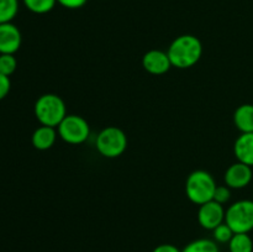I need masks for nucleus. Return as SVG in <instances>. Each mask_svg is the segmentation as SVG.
I'll return each instance as SVG.
<instances>
[{
	"label": "nucleus",
	"mask_w": 253,
	"mask_h": 252,
	"mask_svg": "<svg viewBox=\"0 0 253 252\" xmlns=\"http://www.w3.org/2000/svg\"><path fill=\"white\" fill-rule=\"evenodd\" d=\"M167 53L172 67L187 69L195 66L202 58L203 44L200 40L193 35H182L173 40Z\"/></svg>",
	"instance_id": "1"
},
{
	"label": "nucleus",
	"mask_w": 253,
	"mask_h": 252,
	"mask_svg": "<svg viewBox=\"0 0 253 252\" xmlns=\"http://www.w3.org/2000/svg\"><path fill=\"white\" fill-rule=\"evenodd\" d=\"M35 116L43 126L58 127L67 114L66 104L63 99L57 94H43L35 103Z\"/></svg>",
	"instance_id": "2"
},
{
	"label": "nucleus",
	"mask_w": 253,
	"mask_h": 252,
	"mask_svg": "<svg viewBox=\"0 0 253 252\" xmlns=\"http://www.w3.org/2000/svg\"><path fill=\"white\" fill-rule=\"evenodd\" d=\"M216 187V182L209 172L198 169L188 175L185 193L190 202L197 205H203L212 200Z\"/></svg>",
	"instance_id": "3"
},
{
	"label": "nucleus",
	"mask_w": 253,
	"mask_h": 252,
	"mask_svg": "<svg viewBox=\"0 0 253 252\" xmlns=\"http://www.w3.org/2000/svg\"><path fill=\"white\" fill-rule=\"evenodd\" d=\"M95 146L98 152L106 158H116L125 152L127 147V136L116 126L103 128L96 136Z\"/></svg>",
	"instance_id": "4"
},
{
	"label": "nucleus",
	"mask_w": 253,
	"mask_h": 252,
	"mask_svg": "<svg viewBox=\"0 0 253 252\" xmlns=\"http://www.w3.org/2000/svg\"><path fill=\"white\" fill-rule=\"evenodd\" d=\"M225 222L235 234H249L253 230V200H239L230 205L225 212Z\"/></svg>",
	"instance_id": "5"
},
{
	"label": "nucleus",
	"mask_w": 253,
	"mask_h": 252,
	"mask_svg": "<svg viewBox=\"0 0 253 252\" xmlns=\"http://www.w3.org/2000/svg\"><path fill=\"white\" fill-rule=\"evenodd\" d=\"M58 135L64 142L71 145H81L88 140L90 126L83 116L67 115L58 125Z\"/></svg>",
	"instance_id": "6"
},
{
	"label": "nucleus",
	"mask_w": 253,
	"mask_h": 252,
	"mask_svg": "<svg viewBox=\"0 0 253 252\" xmlns=\"http://www.w3.org/2000/svg\"><path fill=\"white\" fill-rule=\"evenodd\" d=\"M225 212L226 210L224 209V205L219 204L215 200H210L205 204L199 205L198 221H199L200 226L212 231L215 227L225 222Z\"/></svg>",
	"instance_id": "7"
},
{
	"label": "nucleus",
	"mask_w": 253,
	"mask_h": 252,
	"mask_svg": "<svg viewBox=\"0 0 253 252\" xmlns=\"http://www.w3.org/2000/svg\"><path fill=\"white\" fill-rule=\"evenodd\" d=\"M252 177V167L237 161L236 163H232L227 168L224 175V180L225 184L230 189H242L251 183Z\"/></svg>",
	"instance_id": "8"
},
{
	"label": "nucleus",
	"mask_w": 253,
	"mask_h": 252,
	"mask_svg": "<svg viewBox=\"0 0 253 252\" xmlns=\"http://www.w3.org/2000/svg\"><path fill=\"white\" fill-rule=\"evenodd\" d=\"M21 32L12 22L0 24V54H14L21 47Z\"/></svg>",
	"instance_id": "9"
},
{
	"label": "nucleus",
	"mask_w": 253,
	"mask_h": 252,
	"mask_svg": "<svg viewBox=\"0 0 253 252\" xmlns=\"http://www.w3.org/2000/svg\"><path fill=\"white\" fill-rule=\"evenodd\" d=\"M142 67L153 76H162L172 67L168 53L161 49H151L142 58Z\"/></svg>",
	"instance_id": "10"
},
{
	"label": "nucleus",
	"mask_w": 253,
	"mask_h": 252,
	"mask_svg": "<svg viewBox=\"0 0 253 252\" xmlns=\"http://www.w3.org/2000/svg\"><path fill=\"white\" fill-rule=\"evenodd\" d=\"M234 152L239 162L253 167V132L241 133L235 141Z\"/></svg>",
	"instance_id": "11"
},
{
	"label": "nucleus",
	"mask_w": 253,
	"mask_h": 252,
	"mask_svg": "<svg viewBox=\"0 0 253 252\" xmlns=\"http://www.w3.org/2000/svg\"><path fill=\"white\" fill-rule=\"evenodd\" d=\"M57 138L56 127L41 125L32 133V145L40 151H46L54 145Z\"/></svg>",
	"instance_id": "12"
},
{
	"label": "nucleus",
	"mask_w": 253,
	"mask_h": 252,
	"mask_svg": "<svg viewBox=\"0 0 253 252\" xmlns=\"http://www.w3.org/2000/svg\"><path fill=\"white\" fill-rule=\"evenodd\" d=\"M234 123L242 133L253 132V105L242 104L234 114Z\"/></svg>",
	"instance_id": "13"
},
{
	"label": "nucleus",
	"mask_w": 253,
	"mask_h": 252,
	"mask_svg": "<svg viewBox=\"0 0 253 252\" xmlns=\"http://www.w3.org/2000/svg\"><path fill=\"white\" fill-rule=\"evenodd\" d=\"M230 252H253V241L249 234H235L229 242Z\"/></svg>",
	"instance_id": "14"
},
{
	"label": "nucleus",
	"mask_w": 253,
	"mask_h": 252,
	"mask_svg": "<svg viewBox=\"0 0 253 252\" xmlns=\"http://www.w3.org/2000/svg\"><path fill=\"white\" fill-rule=\"evenodd\" d=\"M19 12V0H0V24L11 22Z\"/></svg>",
	"instance_id": "15"
},
{
	"label": "nucleus",
	"mask_w": 253,
	"mask_h": 252,
	"mask_svg": "<svg viewBox=\"0 0 253 252\" xmlns=\"http://www.w3.org/2000/svg\"><path fill=\"white\" fill-rule=\"evenodd\" d=\"M182 252H219V247L214 240L198 239L188 244Z\"/></svg>",
	"instance_id": "16"
},
{
	"label": "nucleus",
	"mask_w": 253,
	"mask_h": 252,
	"mask_svg": "<svg viewBox=\"0 0 253 252\" xmlns=\"http://www.w3.org/2000/svg\"><path fill=\"white\" fill-rule=\"evenodd\" d=\"M27 10L34 14H47L56 6L57 0H22Z\"/></svg>",
	"instance_id": "17"
},
{
	"label": "nucleus",
	"mask_w": 253,
	"mask_h": 252,
	"mask_svg": "<svg viewBox=\"0 0 253 252\" xmlns=\"http://www.w3.org/2000/svg\"><path fill=\"white\" fill-rule=\"evenodd\" d=\"M234 235L235 232L232 231V229L226 222H222V224H220L219 226L212 230L214 241L219 242V244H229Z\"/></svg>",
	"instance_id": "18"
},
{
	"label": "nucleus",
	"mask_w": 253,
	"mask_h": 252,
	"mask_svg": "<svg viewBox=\"0 0 253 252\" xmlns=\"http://www.w3.org/2000/svg\"><path fill=\"white\" fill-rule=\"evenodd\" d=\"M17 61L14 54H0V73L10 77L16 71Z\"/></svg>",
	"instance_id": "19"
},
{
	"label": "nucleus",
	"mask_w": 253,
	"mask_h": 252,
	"mask_svg": "<svg viewBox=\"0 0 253 252\" xmlns=\"http://www.w3.org/2000/svg\"><path fill=\"white\" fill-rule=\"evenodd\" d=\"M230 198H231V190H230V188L227 187L226 184L217 185L216 189H215L214 198H212V200H215V202L219 203V204L224 205L229 202Z\"/></svg>",
	"instance_id": "20"
},
{
	"label": "nucleus",
	"mask_w": 253,
	"mask_h": 252,
	"mask_svg": "<svg viewBox=\"0 0 253 252\" xmlns=\"http://www.w3.org/2000/svg\"><path fill=\"white\" fill-rule=\"evenodd\" d=\"M88 2V0H57V4H59L61 6L66 7V9L76 10L81 9L84 5Z\"/></svg>",
	"instance_id": "21"
},
{
	"label": "nucleus",
	"mask_w": 253,
	"mask_h": 252,
	"mask_svg": "<svg viewBox=\"0 0 253 252\" xmlns=\"http://www.w3.org/2000/svg\"><path fill=\"white\" fill-rule=\"evenodd\" d=\"M10 88H11L10 77L4 76V74L0 73V100H2V99L9 94Z\"/></svg>",
	"instance_id": "22"
},
{
	"label": "nucleus",
	"mask_w": 253,
	"mask_h": 252,
	"mask_svg": "<svg viewBox=\"0 0 253 252\" xmlns=\"http://www.w3.org/2000/svg\"><path fill=\"white\" fill-rule=\"evenodd\" d=\"M152 252H182L178 247H175L174 245L170 244H162L160 246L156 247Z\"/></svg>",
	"instance_id": "23"
},
{
	"label": "nucleus",
	"mask_w": 253,
	"mask_h": 252,
	"mask_svg": "<svg viewBox=\"0 0 253 252\" xmlns=\"http://www.w3.org/2000/svg\"><path fill=\"white\" fill-rule=\"evenodd\" d=\"M229 252H230V251H229Z\"/></svg>",
	"instance_id": "24"
}]
</instances>
